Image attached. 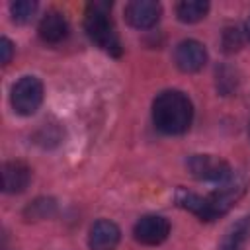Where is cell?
I'll return each instance as SVG.
<instances>
[{
  "label": "cell",
  "instance_id": "ba28073f",
  "mask_svg": "<svg viewBox=\"0 0 250 250\" xmlns=\"http://www.w3.org/2000/svg\"><path fill=\"white\" fill-rule=\"evenodd\" d=\"M244 191H246V180L242 176H238V174H232L227 182L219 184V188L213 193H209V199L213 201L217 213L225 215L244 195Z\"/></svg>",
  "mask_w": 250,
  "mask_h": 250
},
{
  "label": "cell",
  "instance_id": "4fadbf2b",
  "mask_svg": "<svg viewBox=\"0 0 250 250\" xmlns=\"http://www.w3.org/2000/svg\"><path fill=\"white\" fill-rule=\"evenodd\" d=\"M250 238V215L234 221L223 234L217 244V250H242L246 240Z\"/></svg>",
  "mask_w": 250,
  "mask_h": 250
},
{
  "label": "cell",
  "instance_id": "5b68a950",
  "mask_svg": "<svg viewBox=\"0 0 250 250\" xmlns=\"http://www.w3.org/2000/svg\"><path fill=\"white\" fill-rule=\"evenodd\" d=\"M170 234V223L162 215H145L133 227V236L139 244L156 246L162 244Z\"/></svg>",
  "mask_w": 250,
  "mask_h": 250
},
{
  "label": "cell",
  "instance_id": "30bf717a",
  "mask_svg": "<svg viewBox=\"0 0 250 250\" xmlns=\"http://www.w3.org/2000/svg\"><path fill=\"white\" fill-rule=\"evenodd\" d=\"M176 203L184 209H188L189 213H193L195 217H199L201 221H215L219 219L221 215L217 213L213 201L209 199V195H199V193H193L186 188H178L176 189Z\"/></svg>",
  "mask_w": 250,
  "mask_h": 250
},
{
  "label": "cell",
  "instance_id": "2e32d148",
  "mask_svg": "<svg viewBox=\"0 0 250 250\" xmlns=\"http://www.w3.org/2000/svg\"><path fill=\"white\" fill-rule=\"evenodd\" d=\"M37 12L35 0H18L10 4V16L16 23H29Z\"/></svg>",
  "mask_w": 250,
  "mask_h": 250
},
{
  "label": "cell",
  "instance_id": "8fae6325",
  "mask_svg": "<svg viewBox=\"0 0 250 250\" xmlns=\"http://www.w3.org/2000/svg\"><path fill=\"white\" fill-rule=\"evenodd\" d=\"M31 182V170L21 160H8L2 166V188L6 193H21Z\"/></svg>",
  "mask_w": 250,
  "mask_h": 250
},
{
  "label": "cell",
  "instance_id": "ffe728a7",
  "mask_svg": "<svg viewBox=\"0 0 250 250\" xmlns=\"http://www.w3.org/2000/svg\"><path fill=\"white\" fill-rule=\"evenodd\" d=\"M248 135H250V131H248Z\"/></svg>",
  "mask_w": 250,
  "mask_h": 250
},
{
  "label": "cell",
  "instance_id": "7a4b0ae2",
  "mask_svg": "<svg viewBox=\"0 0 250 250\" xmlns=\"http://www.w3.org/2000/svg\"><path fill=\"white\" fill-rule=\"evenodd\" d=\"M111 4L107 2H92L84 14V29L88 37L107 55L119 57L121 55V41L115 29V23L109 16Z\"/></svg>",
  "mask_w": 250,
  "mask_h": 250
},
{
  "label": "cell",
  "instance_id": "7c38bea8",
  "mask_svg": "<svg viewBox=\"0 0 250 250\" xmlns=\"http://www.w3.org/2000/svg\"><path fill=\"white\" fill-rule=\"evenodd\" d=\"M66 35H68V21L61 12L51 10L41 18V21H39V37L45 43L57 45V43L64 41Z\"/></svg>",
  "mask_w": 250,
  "mask_h": 250
},
{
  "label": "cell",
  "instance_id": "ac0fdd59",
  "mask_svg": "<svg viewBox=\"0 0 250 250\" xmlns=\"http://www.w3.org/2000/svg\"><path fill=\"white\" fill-rule=\"evenodd\" d=\"M0 53H2V64H8L12 61V55H14V43L8 37L0 39Z\"/></svg>",
  "mask_w": 250,
  "mask_h": 250
},
{
  "label": "cell",
  "instance_id": "9c48e42d",
  "mask_svg": "<svg viewBox=\"0 0 250 250\" xmlns=\"http://www.w3.org/2000/svg\"><path fill=\"white\" fill-rule=\"evenodd\" d=\"M119 240H121V230L109 219H98L88 230L90 250H115Z\"/></svg>",
  "mask_w": 250,
  "mask_h": 250
},
{
  "label": "cell",
  "instance_id": "8992f818",
  "mask_svg": "<svg viewBox=\"0 0 250 250\" xmlns=\"http://www.w3.org/2000/svg\"><path fill=\"white\" fill-rule=\"evenodd\" d=\"M174 62L182 72H197L207 62V49L195 39H184L174 49Z\"/></svg>",
  "mask_w": 250,
  "mask_h": 250
},
{
  "label": "cell",
  "instance_id": "e0dca14e",
  "mask_svg": "<svg viewBox=\"0 0 250 250\" xmlns=\"http://www.w3.org/2000/svg\"><path fill=\"white\" fill-rule=\"evenodd\" d=\"M244 33L240 31V29H236V27H227L225 31H223V49L227 51V53H234V51H238L240 47H242V43H244Z\"/></svg>",
  "mask_w": 250,
  "mask_h": 250
},
{
  "label": "cell",
  "instance_id": "9a60e30c",
  "mask_svg": "<svg viewBox=\"0 0 250 250\" xmlns=\"http://www.w3.org/2000/svg\"><path fill=\"white\" fill-rule=\"evenodd\" d=\"M55 211H57L55 199H51V197H39V199L31 201L23 209V217L27 221H41V219H47V217L55 215Z\"/></svg>",
  "mask_w": 250,
  "mask_h": 250
},
{
  "label": "cell",
  "instance_id": "277c9868",
  "mask_svg": "<svg viewBox=\"0 0 250 250\" xmlns=\"http://www.w3.org/2000/svg\"><path fill=\"white\" fill-rule=\"evenodd\" d=\"M186 166L193 178L203 182H213V184H223L234 174L229 162L215 154H191Z\"/></svg>",
  "mask_w": 250,
  "mask_h": 250
},
{
  "label": "cell",
  "instance_id": "3957f363",
  "mask_svg": "<svg viewBox=\"0 0 250 250\" xmlns=\"http://www.w3.org/2000/svg\"><path fill=\"white\" fill-rule=\"evenodd\" d=\"M43 82L37 76H21L14 86L10 94V102L16 113L20 115H33L41 104H43Z\"/></svg>",
  "mask_w": 250,
  "mask_h": 250
},
{
  "label": "cell",
  "instance_id": "6da1fadb",
  "mask_svg": "<svg viewBox=\"0 0 250 250\" xmlns=\"http://www.w3.org/2000/svg\"><path fill=\"white\" fill-rule=\"evenodd\" d=\"M152 121L166 135H182L193 121V104L182 90H164L152 102Z\"/></svg>",
  "mask_w": 250,
  "mask_h": 250
},
{
  "label": "cell",
  "instance_id": "52a82bcc",
  "mask_svg": "<svg viewBox=\"0 0 250 250\" xmlns=\"http://www.w3.org/2000/svg\"><path fill=\"white\" fill-rule=\"evenodd\" d=\"M162 6L154 0H133L125 6V20L135 29H148L158 23Z\"/></svg>",
  "mask_w": 250,
  "mask_h": 250
},
{
  "label": "cell",
  "instance_id": "5bb4252c",
  "mask_svg": "<svg viewBox=\"0 0 250 250\" xmlns=\"http://www.w3.org/2000/svg\"><path fill=\"white\" fill-rule=\"evenodd\" d=\"M209 12V2L205 0H184L176 6V16L182 23H195L203 20Z\"/></svg>",
  "mask_w": 250,
  "mask_h": 250
},
{
  "label": "cell",
  "instance_id": "d6986e66",
  "mask_svg": "<svg viewBox=\"0 0 250 250\" xmlns=\"http://www.w3.org/2000/svg\"><path fill=\"white\" fill-rule=\"evenodd\" d=\"M244 37H246V41H250V16L244 21Z\"/></svg>",
  "mask_w": 250,
  "mask_h": 250
}]
</instances>
